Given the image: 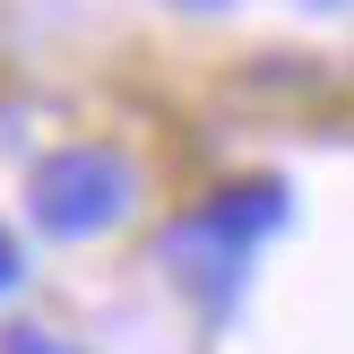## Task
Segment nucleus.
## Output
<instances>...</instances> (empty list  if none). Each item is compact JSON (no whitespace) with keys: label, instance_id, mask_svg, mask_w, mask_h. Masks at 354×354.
<instances>
[{"label":"nucleus","instance_id":"obj_1","mask_svg":"<svg viewBox=\"0 0 354 354\" xmlns=\"http://www.w3.org/2000/svg\"><path fill=\"white\" fill-rule=\"evenodd\" d=\"M26 207H35V225H44V234H61V242L113 234V225L138 207V165H130L121 147H61V156H44V165H35Z\"/></svg>","mask_w":354,"mask_h":354},{"label":"nucleus","instance_id":"obj_2","mask_svg":"<svg viewBox=\"0 0 354 354\" xmlns=\"http://www.w3.org/2000/svg\"><path fill=\"white\" fill-rule=\"evenodd\" d=\"M165 268L207 303V320H234L242 277H251V251H242V242H225V234H207V225L190 216L182 234H165Z\"/></svg>","mask_w":354,"mask_h":354},{"label":"nucleus","instance_id":"obj_3","mask_svg":"<svg viewBox=\"0 0 354 354\" xmlns=\"http://www.w3.org/2000/svg\"><path fill=\"white\" fill-rule=\"evenodd\" d=\"M286 216H294V199H286V182H277V173H251V182H225L216 199L199 207V225H207V234L242 242V251H259V242H268V234H277Z\"/></svg>","mask_w":354,"mask_h":354},{"label":"nucleus","instance_id":"obj_4","mask_svg":"<svg viewBox=\"0 0 354 354\" xmlns=\"http://www.w3.org/2000/svg\"><path fill=\"white\" fill-rule=\"evenodd\" d=\"M0 354H61V346H52L44 328H9V337H0Z\"/></svg>","mask_w":354,"mask_h":354},{"label":"nucleus","instance_id":"obj_5","mask_svg":"<svg viewBox=\"0 0 354 354\" xmlns=\"http://www.w3.org/2000/svg\"><path fill=\"white\" fill-rule=\"evenodd\" d=\"M17 277H26V259H17V242H9V234H0V294H9V286H17Z\"/></svg>","mask_w":354,"mask_h":354},{"label":"nucleus","instance_id":"obj_6","mask_svg":"<svg viewBox=\"0 0 354 354\" xmlns=\"http://www.w3.org/2000/svg\"><path fill=\"white\" fill-rule=\"evenodd\" d=\"M311 9H354V0H311Z\"/></svg>","mask_w":354,"mask_h":354},{"label":"nucleus","instance_id":"obj_7","mask_svg":"<svg viewBox=\"0 0 354 354\" xmlns=\"http://www.w3.org/2000/svg\"><path fill=\"white\" fill-rule=\"evenodd\" d=\"M190 9H225V0H190Z\"/></svg>","mask_w":354,"mask_h":354}]
</instances>
